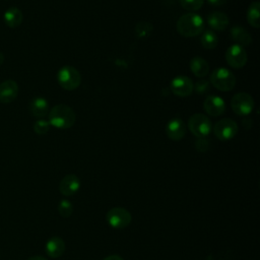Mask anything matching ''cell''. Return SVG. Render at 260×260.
Returning <instances> with one entry per match:
<instances>
[{"instance_id": "obj_6", "label": "cell", "mask_w": 260, "mask_h": 260, "mask_svg": "<svg viewBox=\"0 0 260 260\" xmlns=\"http://www.w3.org/2000/svg\"><path fill=\"white\" fill-rule=\"evenodd\" d=\"M106 219L112 228L121 230L127 228L131 223L132 215L126 208L113 207L107 212Z\"/></svg>"}, {"instance_id": "obj_30", "label": "cell", "mask_w": 260, "mask_h": 260, "mask_svg": "<svg viewBox=\"0 0 260 260\" xmlns=\"http://www.w3.org/2000/svg\"><path fill=\"white\" fill-rule=\"evenodd\" d=\"M104 260H124L122 257H120L119 255H110L108 257H106Z\"/></svg>"}, {"instance_id": "obj_20", "label": "cell", "mask_w": 260, "mask_h": 260, "mask_svg": "<svg viewBox=\"0 0 260 260\" xmlns=\"http://www.w3.org/2000/svg\"><path fill=\"white\" fill-rule=\"evenodd\" d=\"M190 70L196 77L203 78L205 77L209 72V65L205 59L202 57H194L190 60L189 63Z\"/></svg>"}, {"instance_id": "obj_28", "label": "cell", "mask_w": 260, "mask_h": 260, "mask_svg": "<svg viewBox=\"0 0 260 260\" xmlns=\"http://www.w3.org/2000/svg\"><path fill=\"white\" fill-rule=\"evenodd\" d=\"M195 148L200 152H205L210 148V141L206 137H199L195 142Z\"/></svg>"}, {"instance_id": "obj_22", "label": "cell", "mask_w": 260, "mask_h": 260, "mask_svg": "<svg viewBox=\"0 0 260 260\" xmlns=\"http://www.w3.org/2000/svg\"><path fill=\"white\" fill-rule=\"evenodd\" d=\"M200 41H201L202 47L207 50H212V49L216 48V46L218 44V38L212 29L203 30Z\"/></svg>"}, {"instance_id": "obj_23", "label": "cell", "mask_w": 260, "mask_h": 260, "mask_svg": "<svg viewBox=\"0 0 260 260\" xmlns=\"http://www.w3.org/2000/svg\"><path fill=\"white\" fill-rule=\"evenodd\" d=\"M134 31H135V36L138 39H146L152 34L153 25L149 21L142 20L135 25Z\"/></svg>"}, {"instance_id": "obj_9", "label": "cell", "mask_w": 260, "mask_h": 260, "mask_svg": "<svg viewBox=\"0 0 260 260\" xmlns=\"http://www.w3.org/2000/svg\"><path fill=\"white\" fill-rule=\"evenodd\" d=\"M225 60L226 63L234 69L243 68L248 60L247 52L244 47L233 44L225 51Z\"/></svg>"}, {"instance_id": "obj_15", "label": "cell", "mask_w": 260, "mask_h": 260, "mask_svg": "<svg viewBox=\"0 0 260 260\" xmlns=\"http://www.w3.org/2000/svg\"><path fill=\"white\" fill-rule=\"evenodd\" d=\"M65 249H66L65 242L63 241V239L57 236L50 238L47 241L45 246L46 253L51 258H59L60 256L63 255V253L65 252Z\"/></svg>"}, {"instance_id": "obj_18", "label": "cell", "mask_w": 260, "mask_h": 260, "mask_svg": "<svg viewBox=\"0 0 260 260\" xmlns=\"http://www.w3.org/2000/svg\"><path fill=\"white\" fill-rule=\"evenodd\" d=\"M230 37L234 42H236V44L242 47L249 46L252 43L251 35L244 27L239 25H235L231 28Z\"/></svg>"}, {"instance_id": "obj_19", "label": "cell", "mask_w": 260, "mask_h": 260, "mask_svg": "<svg viewBox=\"0 0 260 260\" xmlns=\"http://www.w3.org/2000/svg\"><path fill=\"white\" fill-rule=\"evenodd\" d=\"M3 19L5 24L10 28H16L19 26L22 22L23 15L20 9L16 7H10L8 8L3 15Z\"/></svg>"}, {"instance_id": "obj_5", "label": "cell", "mask_w": 260, "mask_h": 260, "mask_svg": "<svg viewBox=\"0 0 260 260\" xmlns=\"http://www.w3.org/2000/svg\"><path fill=\"white\" fill-rule=\"evenodd\" d=\"M188 128L196 137H206L212 130V123L207 116L198 113L189 118Z\"/></svg>"}, {"instance_id": "obj_16", "label": "cell", "mask_w": 260, "mask_h": 260, "mask_svg": "<svg viewBox=\"0 0 260 260\" xmlns=\"http://www.w3.org/2000/svg\"><path fill=\"white\" fill-rule=\"evenodd\" d=\"M28 109L34 117L41 119V118H44L49 113L50 106L46 99L42 96H38L30 101L28 105Z\"/></svg>"}, {"instance_id": "obj_11", "label": "cell", "mask_w": 260, "mask_h": 260, "mask_svg": "<svg viewBox=\"0 0 260 260\" xmlns=\"http://www.w3.org/2000/svg\"><path fill=\"white\" fill-rule=\"evenodd\" d=\"M203 109L209 116L218 117L225 112V104L218 95H208L203 102Z\"/></svg>"}, {"instance_id": "obj_27", "label": "cell", "mask_w": 260, "mask_h": 260, "mask_svg": "<svg viewBox=\"0 0 260 260\" xmlns=\"http://www.w3.org/2000/svg\"><path fill=\"white\" fill-rule=\"evenodd\" d=\"M210 88V83L209 81H207L206 79L202 78L200 80H198L194 85H193V89H195V91L198 94H205L206 92L209 91Z\"/></svg>"}, {"instance_id": "obj_10", "label": "cell", "mask_w": 260, "mask_h": 260, "mask_svg": "<svg viewBox=\"0 0 260 260\" xmlns=\"http://www.w3.org/2000/svg\"><path fill=\"white\" fill-rule=\"evenodd\" d=\"M193 81L185 75H178L174 77L170 83V88L175 95L185 98L193 92Z\"/></svg>"}, {"instance_id": "obj_21", "label": "cell", "mask_w": 260, "mask_h": 260, "mask_svg": "<svg viewBox=\"0 0 260 260\" xmlns=\"http://www.w3.org/2000/svg\"><path fill=\"white\" fill-rule=\"evenodd\" d=\"M259 10H260V3L258 1L252 2L247 10L248 23L251 26H253L254 28H259V26H260Z\"/></svg>"}, {"instance_id": "obj_29", "label": "cell", "mask_w": 260, "mask_h": 260, "mask_svg": "<svg viewBox=\"0 0 260 260\" xmlns=\"http://www.w3.org/2000/svg\"><path fill=\"white\" fill-rule=\"evenodd\" d=\"M207 1L212 6H222L226 3V0H207Z\"/></svg>"}, {"instance_id": "obj_7", "label": "cell", "mask_w": 260, "mask_h": 260, "mask_svg": "<svg viewBox=\"0 0 260 260\" xmlns=\"http://www.w3.org/2000/svg\"><path fill=\"white\" fill-rule=\"evenodd\" d=\"M231 107L237 115L247 116L254 109V100L247 92H238L232 98Z\"/></svg>"}, {"instance_id": "obj_3", "label": "cell", "mask_w": 260, "mask_h": 260, "mask_svg": "<svg viewBox=\"0 0 260 260\" xmlns=\"http://www.w3.org/2000/svg\"><path fill=\"white\" fill-rule=\"evenodd\" d=\"M209 81L213 87L220 91L232 90L237 82L235 75L224 67L215 68L210 74Z\"/></svg>"}, {"instance_id": "obj_4", "label": "cell", "mask_w": 260, "mask_h": 260, "mask_svg": "<svg viewBox=\"0 0 260 260\" xmlns=\"http://www.w3.org/2000/svg\"><path fill=\"white\" fill-rule=\"evenodd\" d=\"M57 81L62 88L66 90H74L81 83V75L75 67L66 65L59 69L57 73Z\"/></svg>"}, {"instance_id": "obj_2", "label": "cell", "mask_w": 260, "mask_h": 260, "mask_svg": "<svg viewBox=\"0 0 260 260\" xmlns=\"http://www.w3.org/2000/svg\"><path fill=\"white\" fill-rule=\"evenodd\" d=\"M76 115L71 107L65 104H59L53 107L49 112V123L58 129H69L75 123Z\"/></svg>"}, {"instance_id": "obj_8", "label": "cell", "mask_w": 260, "mask_h": 260, "mask_svg": "<svg viewBox=\"0 0 260 260\" xmlns=\"http://www.w3.org/2000/svg\"><path fill=\"white\" fill-rule=\"evenodd\" d=\"M215 137L221 141L234 138L238 133V124L232 119H221L212 127Z\"/></svg>"}, {"instance_id": "obj_14", "label": "cell", "mask_w": 260, "mask_h": 260, "mask_svg": "<svg viewBox=\"0 0 260 260\" xmlns=\"http://www.w3.org/2000/svg\"><path fill=\"white\" fill-rule=\"evenodd\" d=\"M80 188V180L74 174L66 175L59 184V191L64 196H72Z\"/></svg>"}, {"instance_id": "obj_1", "label": "cell", "mask_w": 260, "mask_h": 260, "mask_svg": "<svg viewBox=\"0 0 260 260\" xmlns=\"http://www.w3.org/2000/svg\"><path fill=\"white\" fill-rule=\"evenodd\" d=\"M177 31L185 38H193L201 35L204 30L203 18L194 12L183 14L177 21Z\"/></svg>"}, {"instance_id": "obj_17", "label": "cell", "mask_w": 260, "mask_h": 260, "mask_svg": "<svg viewBox=\"0 0 260 260\" xmlns=\"http://www.w3.org/2000/svg\"><path fill=\"white\" fill-rule=\"evenodd\" d=\"M208 25L215 30H224L229 25V16L220 11H213L207 17Z\"/></svg>"}, {"instance_id": "obj_12", "label": "cell", "mask_w": 260, "mask_h": 260, "mask_svg": "<svg viewBox=\"0 0 260 260\" xmlns=\"http://www.w3.org/2000/svg\"><path fill=\"white\" fill-rule=\"evenodd\" d=\"M186 125L180 118H173L166 126V134L173 141H179L186 134Z\"/></svg>"}, {"instance_id": "obj_26", "label": "cell", "mask_w": 260, "mask_h": 260, "mask_svg": "<svg viewBox=\"0 0 260 260\" xmlns=\"http://www.w3.org/2000/svg\"><path fill=\"white\" fill-rule=\"evenodd\" d=\"M50 126L51 125H50L49 121L44 120V119H39L34 124V131L38 135H44V134L48 133V131L50 130Z\"/></svg>"}, {"instance_id": "obj_25", "label": "cell", "mask_w": 260, "mask_h": 260, "mask_svg": "<svg viewBox=\"0 0 260 260\" xmlns=\"http://www.w3.org/2000/svg\"><path fill=\"white\" fill-rule=\"evenodd\" d=\"M180 5L188 11H197L199 10L202 5L204 0H179Z\"/></svg>"}, {"instance_id": "obj_24", "label": "cell", "mask_w": 260, "mask_h": 260, "mask_svg": "<svg viewBox=\"0 0 260 260\" xmlns=\"http://www.w3.org/2000/svg\"><path fill=\"white\" fill-rule=\"evenodd\" d=\"M58 212L64 218H68L69 216H71V214L73 213V206L71 202L67 199L61 200L58 204Z\"/></svg>"}, {"instance_id": "obj_32", "label": "cell", "mask_w": 260, "mask_h": 260, "mask_svg": "<svg viewBox=\"0 0 260 260\" xmlns=\"http://www.w3.org/2000/svg\"><path fill=\"white\" fill-rule=\"evenodd\" d=\"M4 62V55L0 52V65Z\"/></svg>"}, {"instance_id": "obj_31", "label": "cell", "mask_w": 260, "mask_h": 260, "mask_svg": "<svg viewBox=\"0 0 260 260\" xmlns=\"http://www.w3.org/2000/svg\"><path fill=\"white\" fill-rule=\"evenodd\" d=\"M27 260H47V259L43 256H32V257L28 258Z\"/></svg>"}, {"instance_id": "obj_13", "label": "cell", "mask_w": 260, "mask_h": 260, "mask_svg": "<svg viewBox=\"0 0 260 260\" xmlns=\"http://www.w3.org/2000/svg\"><path fill=\"white\" fill-rule=\"evenodd\" d=\"M18 94V85L12 79L4 80L0 83V103L9 104L13 102Z\"/></svg>"}]
</instances>
